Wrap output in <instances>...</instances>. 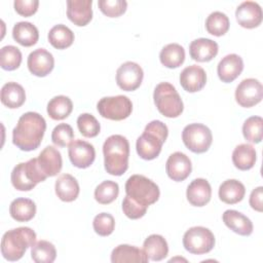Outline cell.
Here are the masks:
<instances>
[{
    "label": "cell",
    "instance_id": "obj_1",
    "mask_svg": "<svg viewBox=\"0 0 263 263\" xmlns=\"http://www.w3.org/2000/svg\"><path fill=\"white\" fill-rule=\"evenodd\" d=\"M46 129L45 119L37 112H26L12 130V143L23 151L39 147Z\"/></svg>",
    "mask_w": 263,
    "mask_h": 263
},
{
    "label": "cell",
    "instance_id": "obj_2",
    "mask_svg": "<svg viewBox=\"0 0 263 263\" xmlns=\"http://www.w3.org/2000/svg\"><path fill=\"white\" fill-rule=\"evenodd\" d=\"M105 170L112 176L123 175L128 167L129 143L121 135H112L103 145Z\"/></svg>",
    "mask_w": 263,
    "mask_h": 263
},
{
    "label": "cell",
    "instance_id": "obj_3",
    "mask_svg": "<svg viewBox=\"0 0 263 263\" xmlns=\"http://www.w3.org/2000/svg\"><path fill=\"white\" fill-rule=\"evenodd\" d=\"M168 135L167 126L160 120L149 122L143 134L137 139L136 149L139 156L145 160L156 158Z\"/></svg>",
    "mask_w": 263,
    "mask_h": 263
},
{
    "label": "cell",
    "instance_id": "obj_4",
    "mask_svg": "<svg viewBox=\"0 0 263 263\" xmlns=\"http://www.w3.org/2000/svg\"><path fill=\"white\" fill-rule=\"evenodd\" d=\"M36 242V233L30 227H17L6 231L1 239V254L8 261L20 260L27 249Z\"/></svg>",
    "mask_w": 263,
    "mask_h": 263
},
{
    "label": "cell",
    "instance_id": "obj_5",
    "mask_svg": "<svg viewBox=\"0 0 263 263\" xmlns=\"http://www.w3.org/2000/svg\"><path fill=\"white\" fill-rule=\"evenodd\" d=\"M153 99L157 110L167 118H176L183 112V101L176 87L170 82L157 84L154 88Z\"/></svg>",
    "mask_w": 263,
    "mask_h": 263
},
{
    "label": "cell",
    "instance_id": "obj_6",
    "mask_svg": "<svg viewBox=\"0 0 263 263\" xmlns=\"http://www.w3.org/2000/svg\"><path fill=\"white\" fill-rule=\"evenodd\" d=\"M125 192L126 195L145 206L156 202L160 195L158 186L142 175H133L127 179Z\"/></svg>",
    "mask_w": 263,
    "mask_h": 263
},
{
    "label": "cell",
    "instance_id": "obj_7",
    "mask_svg": "<svg viewBox=\"0 0 263 263\" xmlns=\"http://www.w3.org/2000/svg\"><path fill=\"white\" fill-rule=\"evenodd\" d=\"M183 246L191 254H206L215 246L214 233L202 226L191 227L183 235Z\"/></svg>",
    "mask_w": 263,
    "mask_h": 263
},
{
    "label": "cell",
    "instance_id": "obj_8",
    "mask_svg": "<svg viewBox=\"0 0 263 263\" xmlns=\"http://www.w3.org/2000/svg\"><path fill=\"white\" fill-rule=\"evenodd\" d=\"M184 145L194 153H203L209 150L213 142L211 129L201 123H190L182 132Z\"/></svg>",
    "mask_w": 263,
    "mask_h": 263
},
{
    "label": "cell",
    "instance_id": "obj_9",
    "mask_svg": "<svg viewBox=\"0 0 263 263\" xmlns=\"http://www.w3.org/2000/svg\"><path fill=\"white\" fill-rule=\"evenodd\" d=\"M97 109L100 115L110 120H123L127 118L133 111V103L126 96H115L102 98Z\"/></svg>",
    "mask_w": 263,
    "mask_h": 263
},
{
    "label": "cell",
    "instance_id": "obj_10",
    "mask_svg": "<svg viewBox=\"0 0 263 263\" xmlns=\"http://www.w3.org/2000/svg\"><path fill=\"white\" fill-rule=\"evenodd\" d=\"M263 98V86L258 79H243L235 89V101L245 108H250L261 102Z\"/></svg>",
    "mask_w": 263,
    "mask_h": 263
},
{
    "label": "cell",
    "instance_id": "obj_11",
    "mask_svg": "<svg viewBox=\"0 0 263 263\" xmlns=\"http://www.w3.org/2000/svg\"><path fill=\"white\" fill-rule=\"evenodd\" d=\"M143 77L144 72L141 66L130 61L123 63L116 71V83L125 91L137 89L141 85Z\"/></svg>",
    "mask_w": 263,
    "mask_h": 263
},
{
    "label": "cell",
    "instance_id": "obj_12",
    "mask_svg": "<svg viewBox=\"0 0 263 263\" xmlns=\"http://www.w3.org/2000/svg\"><path fill=\"white\" fill-rule=\"evenodd\" d=\"M68 154L72 164L79 168L90 166L96 158L93 146L83 140H75L71 142L68 148Z\"/></svg>",
    "mask_w": 263,
    "mask_h": 263
},
{
    "label": "cell",
    "instance_id": "obj_13",
    "mask_svg": "<svg viewBox=\"0 0 263 263\" xmlns=\"http://www.w3.org/2000/svg\"><path fill=\"white\" fill-rule=\"evenodd\" d=\"M165 171L167 176L176 182L184 181L189 177L192 171V164L190 158L180 152H174L171 154L165 163Z\"/></svg>",
    "mask_w": 263,
    "mask_h": 263
},
{
    "label": "cell",
    "instance_id": "obj_14",
    "mask_svg": "<svg viewBox=\"0 0 263 263\" xmlns=\"http://www.w3.org/2000/svg\"><path fill=\"white\" fill-rule=\"evenodd\" d=\"M29 71L38 77L48 75L54 67L53 55L45 48H37L33 50L27 61Z\"/></svg>",
    "mask_w": 263,
    "mask_h": 263
},
{
    "label": "cell",
    "instance_id": "obj_15",
    "mask_svg": "<svg viewBox=\"0 0 263 263\" xmlns=\"http://www.w3.org/2000/svg\"><path fill=\"white\" fill-rule=\"evenodd\" d=\"M235 16L242 28L253 29L262 23V8L255 1H245L237 6Z\"/></svg>",
    "mask_w": 263,
    "mask_h": 263
},
{
    "label": "cell",
    "instance_id": "obj_16",
    "mask_svg": "<svg viewBox=\"0 0 263 263\" xmlns=\"http://www.w3.org/2000/svg\"><path fill=\"white\" fill-rule=\"evenodd\" d=\"M91 0H68L67 16L76 26H86L92 18Z\"/></svg>",
    "mask_w": 263,
    "mask_h": 263
},
{
    "label": "cell",
    "instance_id": "obj_17",
    "mask_svg": "<svg viewBox=\"0 0 263 263\" xmlns=\"http://www.w3.org/2000/svg\"><path fill=\"white\" fill-rule=\"evenodd\" d=\"M243 70L242 59L236 53H230L222 58L217 67V73L219 78L229 83L235 80Z\"/></svg>",
    "mask_w": 263,
    "mask_h": 263
},
{
    "label": "cell",
    "instance_id": "obj_18",
    "mask_svg": "<svg viewBox=\"0 0 263 263\" xmlns=\"http://www.w3.org/2000/svg\"><path fill=\"white\" fill-rule=\"evenodd\" d=\"M206 82L205 71L197 65L186 67L180 74V83L188 92L199 91Z\"/></svg>",
    "mask_w": 263,
    "mask_h": 263
},
{
    "label": "cell",
    "instance_id": "obj_19",
    "mask_svg": "<svg viewBox=\"0 0 263 263\" xmlns=\"http://www.w3.org/2000/svg\"><path fill=\"white\" fill-rule=\"evenodd\" d=\"M37 161L42 173L46 177L57 176L61 172L63 165L62 155L53 146L45 147L37 157Z\"/></svg>",
    "mask_w": 263,
    "mask_h": 263
},
{
    "label": "cell",
    "instance_id": "obj_20",
    "mask_svg": "<svg viewBox=\"0 0 263 263\" xmlns=\"http://www.w3.org/2000/svg\"><path fill=\"white\" fill-rule=\"evenodd\" d=\"M186 196L188 201L194 206L205 205L212 197V188L210 183L202 178L194 179L187 187Z\"/></svg>",
    "mask_w": 263,
    "mask_h": 263
},
{
    "label": "cell",
    "instance_id": "obj_21",
    "mask_svg": "<svg viewBox=\"0 0 263 263\" xmlns=\"http://www.w3.org/2000/svg\"><path fill=\"white\" fill-rule=\"evenodd\" d=\"M218 50L217 42L209 38L195 39L189 45L190 57L196 62H210L217 55Z\"/></svg>",
    "mask_w": 263,
    "mask_h": 263
},
{
    "label": "cell",
    "instance_id": "obj_22",
    "mask_svg": "<svg viewBox=\"0 0 263 263\" xmlns=\"http://www.w3.org/2000/svg\"><path fill=\"white\" fill-rule=\"evenodd\" d=\"M224 224L233 232L248 236L253 232V223L252 221L245 216L243 214L235 211V210H227L224 212L222 216Z\"/></svg>",
    "mask_w": 263,
    "mask_h": 263
},
{
    "label": "cell",
    "instance_id": "obj_23",
    "mask_svg": "<svg viewBox=\"0 0 263 263\" xmlns=\"http://www.w3.org/2000/svg\"><path fill=\"white\" fill-rule=\"evenodd\" d=\"M149 258L143 250L135 246L129 245H119L113 249L111 253L112 263H124V262H136V263H146Z\"/></svg>",
    "mask_w": 263,
    "mask_h": 263
},
{
    "label": "cell",
    "instance_id": "obj_24",
    "mask_svg": "<svg viewBox=\"0 0 263 263\" xmlns=\"http://www.w3.org/2000/svg\"><path fill=\"white\" fill-rule=\"evenodd\" d=\"M54 189L58 197L66 202L75 200L80 190L77 180L70 174L61 175L55 181Z\"/></svg>",
    "mask_w": 263,
    "mask_h": 263
},
{
    "label": "cell",
    "instance_id": "obj_25",
    "mask_svg": "<svg viewBox=\"0 0 263 263\" xmlns=\"http://www.w3.org/2000/svg\"><path fill=\"white\" fill-rule=\"evenodd\" d=\"M245 194V185L235 179L226 180L219 187V197L227 204H235L241 201Z\"/></svg>",
    "mask_w": 263,
    "mask_h": 263
},
{
    "label": "cell",
    "instance_id": "obj_26",
    "mask_svg": "<svg viewBox=\"0 0 263 263\" xmlns=\"http://www.w3.org/2000/svg\"><path fill=\"white\" fill-rule=\"evenodd\" d=\"M143 251L149 260L161 261L167 256L168 246L162 235L151 234L144 240Z\"/></svg>",
    "mask_w": 263,
    "mask_h": 263
},
{
    "label": "cell",
    "instance_id": "obj_27",
    "mask_svg": "<svg viewBox=\"0 0 263 263\" xmlns=\"http://www.w3.org/2000/svg\"><path fill=\"white\" fill-rule=\"evenodd\" d=\"M0 98L4 106L10 109H15L25 103L26 92L21 84L11 81L2 86Z\"/></svg>",
    "mask_w": 263,
    "mask_h": 263
},
{
    "label": "cell",
    "instance_id": "obj_28",
    "mask_svg": "<svg viewBox=\"0 0 263 263\" xmlns=\"http://www.w3.org/2000/svg\"><path fill=\"white\" fill-rule=\"evenodd\" d=\"M9 214L11 218L17 222H28L32 220L36 214V204L30 198H15L9 205Z\"/></svg>",
    "mask_w": 263,
    "mask_h": 263
},
{
    "label": "cell",
    "instance_id": "obj_29",
    "mask_svg": "<svg viewBox=\"0 0 263 263\" xmlns=\"http://www.w3.org/2000/svg\"><path fill=\"white\" fill-rule=\"evenodd\" d=\"M12 37L21 45L29 47L37 43L39 32L30 22H18L12 28Z\"/></svg>",
    "mask_w": 263,
    "mask_h": 263
},
{
    "label": "cell",
    "instance_id": "obj_30",
    "mask_svg": "<svg viewBox=\"0 0 263 263\" xmlns=\"http://www.w3.org/2000/svg\"><path fill=\"white\" fill-rule=\"evenodd\" d=\"M257 154L251 144H239L232 152V162L240 171L251 170L256 162Z\"/></svg>",
    "mask_w": 263,
    "mask_h": 263
},
{
    "label": "cell",
    "instance_id": "obj_31",
    "mask_svg": "<svg viewBox=\"0 0 263 263\" xmlns=\"http://www.w3.org/2000/svg\"><path fill=\"white\" fill-rule=\"evenodd\" d=\"M160 63L170 69L180 67L185 60V49L178 43L165 45L159 53Z\"/></svg>",
    "mask_w": 263,
    "mask_h": 263
},
{
    "label": "cell",
    "instance_id": "obj_32",
    "mask_svg": "<svg viewBox=\"0 0 263 263\" xmlns=\"http://www.w3.org/2000/svg\"><path fill=\"white\" fill-rule=\"evenodd\" d=\"M73 110V103L69 97L55 96L47 104V114L53 120L67 118Z\"/></svg>",
    "mask_w": 263,
    "mask_h": 263
},
{
    "label": "cell",
    "instance_id": "obj_33",
    "mask_svg": "<svg viewBox=\"0 0 263 263\" xmlns=\"http://www.w3.org/2000/svg\"><path fill=\"white\" fill-rule=\"evenodd\" d=\"M48 41L54 48L65 49L72 45L74 41V33L67 26L59 24L49 30Z\"/></svg>",
    "mask_w": 263,
    "mask_h": 263
},
{
    "label": "cell",
    "instance_id": "obj_34",
    "mask_svg": "<svg viewBox=\"0 0 263 263\" xmlns=\"http://www.w3.org/2000/svg\"><path fill=\"white\" fill-rule=\"evenodd\" d=\"M55 257V247L47 240H39L31 247V258L36 263H52Z\"/></svg>",
    "mask_w": 263,
    "mask_h": 263
},
{
    "label": "cell",
    "instance_id": "obj_35",
    "mask_svg": "<svg viewBox=\"0 0 263 263\" xmlns=\"http://www.w3.org/2000/svg\"><path fill=\"white\" fill-rule=\"evenodd\" d=\"M229 25L228 16L221 11H214L210 13L205 20V29L214 36H222L227 33Z\"/></svg>",
    "mask_w": 263,
    "mask_h": 263
},
{
    "label": "cell",
    "instance_id": "obj_36",
    "mask_svg": "<svg viewBox=\"0 0 263 263\" xmlns=\"http://www.w3.org/2000/svg\"><path fill=\"white\" fill-rule=\"evenodd\" d=\"M242 135L251 143L258 144L263 138V119L260 116H251L242 124Z\"/></svg>",
    "mask_w": 263,
    "mask_h": 263
},
{
    "label": "cell",
    "instance_id": "obj_37",
    "mask_svg": "<svg viewBox=\"0 0 263 263\" xmlns=\"http://www.w3.org/2000/svg\"><path fill=\"white\" fill-rule=\"evenodd\" d=\"M119 193V186L114 181H104L95 189V198L101 204L113 202Z\"/></svg>",
    "mask_w": 263,
    "mask_h": 263
},
{
    "label": "cell",
    "instance_id": "obj_38",
    "mask_svg": "<svg viewBox=\"0 0 263 263\" xmlns=\"http://www.w3.org/2000/svg\"><path fill=\"white\" fill-rule=\"evenodd\" d=\"M22 63V52L13 45L3 46L0 50V65L3 70L13 71Z\"/></svg>",
    "mask_w": 263,
    "mask_h": 263
},
{
    "label": "cell",
    "instance_id": "obj_39",
    "mask_svg": "<svg viewBox=\"0 0 263 263\" xmlns=\"http://www.w3.org/2000/svg\"><path fill=\"white\" fill-rule=\"evenodd\" d=\"M77 126L80 134L86 138L97 137L101 129V125L97 118L89 113H82L78 116Z\"/></svg>",
    "mask_w": 263,
    "mask_h": 263
},
{
    "label": "cell",
    "instance_id": "obj_40",
    "mask_svg": "<svg viewBox=\"0 0 263 263\" xmlns=\"http://www.w3.org/2000/svg\"><path fill=\"white\" fill-rule=\"evenodd\" d=\"M10 179L12 186L18 191H30L36 186V184L29 179L25 171L24 162H21L13 167Z\"/></svg>",
    "mask_w": 263,
    "mask_h": 263
},
{
    "label": "cell",
    "instance_id": "obj_41",
    "mask_svg": "<svg viewBox=\"0 0 263 263\" xmlns=\"http://www.w3.org/2000/svg\"><path fill=\"white\" fill-rule=\"evenodd\" d=\"M74 132L71 125L67 123L58 124L51 133V141L59 147H66L73 142Z\"/></svg>",
    "mask_w": 263,
    "mask_h": 263
},
{
    "label": "cell",
    "instance_id": "obj_42",
    "mask_svg": "<svg viewBox=\"0 0 263 263\" xmlns=\"http://www.w3.org/2000/svg\"><path fill=\"white\" fill-rule=\"evenodd\" d=\"M93 230L101 236H108L114 231L115 221L111 214L101 213L93 218Z\"/></svg>",
    "mask_w": 263,
    "mask_h": 263
},
{
    "label": "cell",
    "instance_id": "obj_43",
    "mask_svg": "<svg viewBox=\"0 0 263 263\" xmlns=\"http://www.w3.org/2000/svg\"><path fill=\"white\" fill-rule=\"evenodd\" d=\"M100 10L109 17H117L123 14L127 7L125 0H99Z\"/></svg>",
    "mask_w": 263,
    "mask_h": 263
},
{
    "label": "cell",
    "instance_id": "obj_44",
    "mask_svg": "<svg viewBox=\"0 0 263 263\" xmlns=\"http://www.w3.org/2000/svg\"><path fill=\"white\" fill-rule=\"evenodd\" d=\"M147 209H148V206L140 204L139 202L134 200L128 195H125V197L122 201V211H123L124 215L127 218L133 219V220L142 218L146 214Z\"/></svg>",
    "mask_w": 263,
    "mask_h": 263
},
{
    "label": "cell",
    "instance_id": "obj_45",
    "mask_svg": "<svg viewBox=\"0 0 263 263\" xmlns=\"http://www.w3.org/2000/svg\"><path fill=\"white\" fill-rule=\"evenodd\" d=\"M13 5H14L15 11L18 14L23 16H31L37 11L39 1L38 0H15L13 2Z\"/></svg>",
    "mask_w": 263,
    "mask_h": 263
},
{
    "label": "cell",
    "instance_id": "obj_46",
    "mask_svg": "<svg viewBox=\"0 0 263 263\" xmlns=\"http://www.w3.org/2000/svg\"><path fill=\"white\" fill-rule=\"evenodd\" d=\"M262 196H263V187L259 186L251 192L250 195V205L253 210L257 212H262L263 211V204H262Z\"/></svg>",
    "mask_w": 263,
    "mask_h": 263
}]
</instances>
